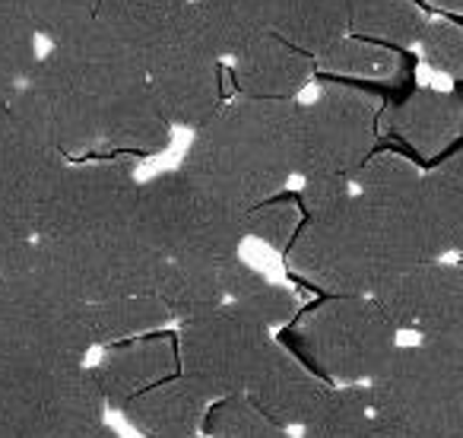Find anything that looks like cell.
<instances>
[{
    "label": "cell",
    "mask_w": 463,
    "mask_h": 438,
    "mask_svg": "<svg viewBox=\"0 0 463 438\" xmlns=\"http://www.w3.org/2000/svg\"><path fill=\"white\" fill-rule=\"evenodd\" d=\"M444 258L422 200V172L400 153H374L355 172L353 194L305 216L286 252L292 273L327 296H374L400 273Z\"/></svg>",
    "instance_id": "1"
},
{
    "label": "cell",
    "mask_w": 463,
    "mask_h": 438,
    "mask_svg": "<svg viewBox=\"0 0 463 438\" xmlns=\"http://www.w3.org/2000/svg\"><path fill=\"white\" fill-rule=\"evenodd\" d=\"M52 140L71 162L99 156H153L172 140L146 64L92 26L71 45L48 48L23 86Z\"/></svg>",
    "instance_id": "2"
},
{
    "label": "cell",
    "mask_w": 463,
    "mask_h": 438,
    "mask_svg": "<svg viewBox=\"0 0 463 438\" xmlns=\"http://www.w3.org/2000/svg\"><path fill=\"white\" fill-rule=\"evenodd\" d=\"M137 197V159H80L67 166L42 216L35 242L83 305L159 292L168 264L143 239Z\"/></svg>",
    "instance_id": "3"
},
{
    "label": "cell",
    "mask_w": 463,
    "mask_h": 438,
    "mask_svg": "<svg viewBox=\"0 0 463 438\" xmlns=\"http://www.w3.org/2000/svg\"><path fill=\"white\" fill-rule=\"evenodd\" d=\"M298 115L302 102L232 99L194 130L178 172L241 213L277 200L298 178Z\"/></svg>",
    "instance_id": "4"
},
{
    "label": "cell",
    "mask_w": 463,
    "mask_h": 438,
    "mask_svg": "<svg viewBox=\"0 0 463 438\" xmlns=\"http://www.w3.org/2000/svg\"><path fill=\"white\" fill-rule=\"evenodd\" d=\"M365 387L384 438H463V343H400Z\"/></svg>",
    "instance_id": "5"
},
{
    "label": "cell",
    "mask_w": 463,
    "mask_h": 438,
    "mask_svg": "<svg viewBox=\"0 0 463 438\" xmlns=\"http://www.w3.org/2000/svg\"><path fill=\"white\" fill-rule=\"evenodd\" d=\"M0 347L39 349L80 366H90L96 349L90 305L67 292L35 239L0 271Z\"/></svg>",
    "instance_id": "6"
},
{
    "label": "cell",
    "mask_w": 463,
    "mask_h": 438,
    "mask_svg": "<svg viewBox=\"0 0 463 438\" xmlns=\"http://www.w3.org/2000/svg\"><path fill=\"white\" fill-rule=\"evenodd\" d=\"M248 213L222 204L172 168L140 181L137 223L165 264H219L241 258Z\"/></svg>",
    "instance_id": "7"
},
{
    "label": "cell",
    "mask_w": 463,
    "mask_h": 438,
    "mask_svg": "<svg viewBox=\"0 0 463 438\" xmlns=\"http://www.w3.org/2000/svg\"><path fill=\"white\" fill-rule=\"evenodd\" d=\"M298 356L334 387L372 385L400 347L374 296H327L289 324Z\"/></svg>",
    "instance_id": "8"
},
{
    "label": "cell",
    "mask_w": 463,
    "mask_h": 438,
    "mask_svg": "<svg viewBox=\"0 0 463 438\" xmlns=\"http://www.w3.org/2000/svg\"><path fill=\"white\" fill-rule=\"evenodd\" d=\"M175 337L181 375L197 381L206 394H213V400L248 397L279 343L273 330L260 328L229 305L178 324Z\"/></svg>",
    "instance_id": "9"
},
{
    "label": "cell",
    "mask_w": 463,
    "mask_h": 438,
    "mask_svg": "<svg viewBox=\"0 0 463 438\" xmlns=\"http://www.w3.org/2000/svg\"><path fill=\"white\" fill-rule=\"evenodd\" d=\"M381 109L355 86L327 83L298 115L296 175L308 178H355L374 156Z\"/></svg>",
    "instance_id": "10"
},
{
    "label": "cell",
    "mask_w": 463,
    "mask_h": 438,
    "mask_svg": "<svg viewBox=\"0 0 463 438\" xmlns=\"http://www.w3.org/2000/svg\"><path fill=\"white\" fill-rule=\"evenodd\" d=\"M146 73L162 111L175 128L200 130L222 111V61L194 33L187 16L184 26L146 61Z\"/></svg>",
    "instance_id": "11"
},
{
    "label": "cell",
    "mask_w": 463,
    "mask_h": 438,
    "mask_svg": "<svg viewBox=\"0 0 463 438\" xmlns=\"http://www.w3.org/2000/svg\"><path fill=\"white\" fill-rule=\"evenodd\" d=\"M400 334L463 343V261H429L374 292Z\"/></svg>",
    "instance_id": "12"
},
{
    "label": "cell",
    "mask_w": 463,
    "mask_h": 438,
    "mask_svg": "<svg viewBox=\"0 0 463 438\" xmlns=\"http://www.w3.org/2000/svg\"><path fill=\"white\" fill-rule=\"evenodd\" d=\"M77 368L83 366L39 349L0 347V438H42L54 391Z\"/></svg>",
    "instance_id": "13"
},
{
    "label": "cell",
    "mask_w": 463,
    "mask_h": 438,
    "mask_svg": "<svg viewBox=\"0 0 463 438\" xmlns=\"http://www.w3.org/2000/svg\"><path fill=\"white\" fill-rule=\"evenodd\" d=\"M92 372L109 406L121 413L134 397L181 372L178 337L168 330H156V334L105 347L99 349V362H92Z\"/></svg>",
    "instance_id": "14"
},
{
    "label": "cell",
    "mask_w": 463,
    "mask_h": 438,
    "mask_svg": "<svg viewBox=\"0 0 463 438\" xmlns=\"http://www.w3.org/2000/svg\"><path fill=\"white\" fill-rule=\"evenodd\" d=\"M330 391H334V385L324 381L302 356L292 353L283 343H277L264 372L258 375L254 387L248 391V400L258 404L279 425L302 432L317 416V410L324 406Z\"/></svg>",
    "instance_id": "15"
},
{
    "label": "cell",
    "mask_w": 463,
    "mask_h": 438,
    "mask_svg": "<svg viewBox=\"0 0 463 438\" xmlns=\"http://www.w3.org/2000/svg\"><path fill=\"white\" fill-rule=\"evenodd\" d=\"M229 64L239 96L270 102H298L302 90L317 73V61L279 39L277 33H267Z\"/></svg>",
    "instance_id": "16"
},
{
    "label": "cell",
    "mask_w": 463,
    "mask_h": 438,
    "mask_svg": "<svg viewBox=\"0 0 463 438\" xmlns=\"http://www.w3.org/2000/svg\"><path fill=\"white\" fill-rule=\"evenodd\" d=\"M213 404H216L213 394H206L197 381L178 372L175 378L130 400L121 416L143 438H191L203 432L206 413Z\"/></svg>",
    "instance_id": "17"
},
{
    "label": "cell",
    "mask_w": 463,
    "mask_h": 438,
    "mask_svg": "<svg viewBox=\"0 0 463 438\" xmlns=\"http://www.w3.org/2000/svg\"><path fill=\"white\" fill-rule=\"evenodd\" d=\"M381 124L419 156L435 159L463 134V96L416 90L387 111H381Z\"/></svg>",
    "instance_id": "18"
},
{
    "label": "cell",
    "mask_w": 463,
    "mask_h": 438,
    "mask_svg": "<svg viewBox=\"0 0 463 438\" xmlns=\"http://www.w3.org/2000/svg\"><path fill=\"white\" fill-rule=\"evenodd\" d=\"M191 0H99L96 23L146 64L181 26Z\"/></svg>",
    "instance_id": "19"
},
{
    "label": "cell",
    "mask_w": 463,
    "mask_h": 438,
    "mask_svg": "<svg viewBox=\"0 0 463 438\" xmlns=\"http://www.w3.org/2000/svg\"><path fill=\"white\" fill-rule=\"evenodd\" d=\"M187 23L222 64L273 33L264 0H191Z\"/></svg>",
    "instance_id": "20"
},
{
    "label": "cell",
    "mask_w": 463,
    "mask_h": 438,
    "mask_svg": "<svg viewBox=\"0 0 463 438\" xmlns=\"http://www.w3.org/2000/svg\"><path fill=\"white\" fill-rule=\"evenodd\" d=\"M264 7L273 33L315 61L349 35V0H264Z\"/></svg>",
    "instance_id": "21"
},
{
    "label": "cell",
    "mask_w": 463,
    "mask_h": 438,
    "mask_svg": "<svg viewBox=\"0 0 463 438\" xmlns=\"http://www.w3.org/2000/svg\"><path fill=\"white\" fill-rule=\"evenodd\" d=\"M109 410L111 406L90 362L58 385L52 404H48L45 423H42V438H96L105 429Z\"/></svg>",
    "instance_id": "22"
},
{
    "label": "cell",
    "mask_w": 463,
    "mask_h": 438,
    "mask_svg": "<svg viewBox=\"0 0 463 438\" xmlns=\"http://www.w3.org/2000/svg\"><path fill=\"white\" fill-rule=\"evenodd\" d=\"M172 324V311L165 309L159 296H124L90 305V330L96 349L156 334V330H165Z\"/></svg>",
    "instance_id": "23"
},
{
    "label": "cell",
    "mask_w": 463,
    "mask_h": 438,
    "mask_svg": "<svg viewBox=\"0 0 463 438\" xmlns=\"http://www.w3.org/2000/svg\"><path fill=\"white\" fill-rule=\"evenodd\" d=\"M425 26V14L416 0H349V35L378 42L387 48L419 45Z\"/></svg>",
    "instance_id": "24"
},
{
    "label": "cell",
    "mask_w": 463,
    "mask_h": 438,
    "mask_svg": "<svg viewBox=\"0 0 463 438\" xmlns=\"http://www.w3.org/2000/svg\"><path fill=\"white\" fill-rule=\"evenodd\" d=\"M422 200L444 254L463 248V147L422 175Z\"/></svg>",
    "instance_id": "25"
},
{
    "label": "cell",
    "mask_w": 463,
    "mask_h": 438,
    "mask_svg": "<svg viewBox=\"0 0 463 438\" xmlns=\"http://www.w3.org/2000/svg\"><path fill=\"white\" fill-rule=\"evenodd\" d=\"M296 438H384L378 432L365 385L334 387L317 416Z\"/></svg>",
    "instance_id": "26"
},
{
    "label": "cell",
    "mask_w": 463,
    "mask_h": 438,
    "mask_svg": "<svg viewBox=\"0 0 463 438\" xmlns=\"http://www.w3.org/2000/svg\"><path fill=\"white\" fill-rule=\"evenodd\" d=\"M317 71L334 73V77H353V80H387L400 77L403 58L397 48L378 45V42L359 39V35H343L336 45L317 58Z\"/></svg>",
    "instance_id": "27"
},
{
    "label": "cell",
    "mask_w": 463,
    "mask_h": 438,
    "mask_svg": "<svg viewBox=\"0 0 463 438\" xmlns=\"http://www.w3.org/2000/svg\"><path fill=\"white\" fill-rule=\"evenodd\" d=\"M39 35L26 16L0 14V102H10L39 64Z\"/></svg>",
    "instance_id": "28"
},
{
    "label": "cell",
    "mask_w": 463,
    "mask_h": 438,
    "mask_svg": "<svg viewBox=\"0 0 463 438\" xmlns=\"http://www.w3.org/2000/svg\"><path fill=\"white\" fill-rule=\"evenodd\" d=\"M96 16L99 0H33L26 10L29 26L52 48L83 39L96 26Z\"/></svg>",
    "instance_id": "29"
},
{
    "label": "cell",
    "mask_w": 463,
    "mask_h": 438,
    "mask_svg": "<svg viewBox=\"0 0 463 438\" xmlns=\"http://www.w3.org/2000/svg\"><path fill=\"white\" fill-rule=\"evenodd\" d=\"M200 438H296L248 397H222L210 406Z\"/></svg>",
    "instance_id": "30"
},
{
    "label": "cell",
    "mask_w": 463,
    "mask_h": 438,
    "mask_svg": "<svg viewBox=\"0 0 463 438\" xmlns=\"http://www.w3.org/2000/svg\"><path fill=\"white\" fill-rule=\"evenodd\" d=\"M302 223H305V210H302V204H298V197L267 200V204L248 210V216H245L248 239L264 242V245L277 248V252H289L298 229H302Z\"/></svg>",
    "instance_id": "31"
},
{
    "label": "cell",
    "mask_w": 463,
    "mask_h": 438,
    "mask_svg": "<svg viewBox=\"0 0 463 438\" xmlns=\"http://www.w3.org/2000/svg\"><path fill=\"white\" fill-rule=\"evenodd\" d=\"M419 48H422V58L429 61V67H435L438 73L450 80H463V26L429 20Z\"/></svg>",
    "instance_id": "32"
},
{
    "label": "cell",
    "mask_w": 463,
    "mask_h": 438,
    "mask_svg": "<svg viewBox=\"0 0 463 438\" xmlns=\"http://www.w3.org/2000/svg\"><path fill=\"white\" fill-rule=\"evenodd\" d=\"M33 239L35 235L29 233L23 223H16L14 216H7V213L0 210V271H4V267L20 254V248L29 245Z\"/></svg>",
    "instance_id": "33"
},
{
    "label": "cell",
    "mask_w": 463,
    "mask_h": 438,
    "mask_svg": "<svg viewBox=\"0 0 463 438\" xmlns=\"http://www.w3.org/2000/svg\"><path fill=\"white\" fill-rule=\"evenodd\" d=\"M29 4H33V0H0V14H20V16H26Z\"/></svg>",
    "instance_id": "34"
},
{
    "label": "cell",
    "mask_w": 463,
    "mask_h": 438,
    "mask_svg": "<svg viewBox=\"0 0 463 438\" xmlns=\"http://www.w3.org/2000/svg\"><path fill=\"white\" fill-rule=\"evenodd\" d=\"M435 7H441V10H450V14H457V16H463V0H431Z\"/></svg>",
    "instance_id": "35"
},
{
    "label": "cell",
    "mask_w": 463,
    "mask_h": 438,
    "mask_svg": "<svg viewBox=\"0 0 463 438\" xmlns=\"http://www.w3.org/2000/svg\"><path fill=\"white\" fill-rule=\"evenodd\" d=\"M7 105H10V102H0V143H4V134H7V121H10Z\"/></svg>",
    "instance_id": "36"
},
{
    "label": "cell",
    "mask_w": 463,
    "mask_h": 438,
    "mask_svg": "<svg viewBox=\"0 0 463 438\" xmlns=\"http://www.w3.org/2000/svg\"><path fill=\"white\" fill-rule=\"evenodd\" d=\"M96 438H121V435H118V432L115 429H109V425H105V429L102 432H99V435Z\"/></svg>",
    "instance_id": "37"
},
{
    "label": "cell",
    "mask_w": 463,
    "mask_h": 438,
    "mask_svg": "<svg viewBox=\"0 0 463 438\" xmlns=\"http://www.w3.org/2000/svg\"><path fill=\"white\" fill-rule=\"evenodd\" d=\"M191 438H200V435H191Z\"/></svg>",
    "instance_id": "38"
}]
</instances>
